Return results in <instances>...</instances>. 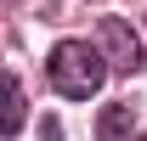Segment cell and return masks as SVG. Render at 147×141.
Returning <instances> with one entry per match:
<instances>
[{
    "mask_svg": "<svg viewBox=\"0 0 147 141\" xmlns=\"http://www.w3.org/2000/svg\"><path fill=\"white\" fill-rule=\"evenodd\" d=\"M28 124V96H23L17 73H0V136H17Z\"/></svg>",
    "mask_w": 147,
    "mask_h": 141,
    "instance_id": "3957f363",
    "label": "cell"
},
{
    "mask_svg": "<svg viewBox=\"0 0 147 141\" xmlns=\"http://www.w3.org/2000/svg\"><path fill=\"white\" fill-rule=\"evenodd\" d=\"M96 141H142L136 107H130V102H108V107H102V119H96Z\"/></svg>",
    "mask_w": 147,
    "mask_h": 141,
    "instance_id": "277c9868",
    "label": "cell"
},
{
    "mask_svg": "<svg viewBox=\"0 0 147 141\" xmlns=\"http://www.w3.org/2000/svg\"><path fill=\"white\" fill-rule=\"evenodd\" d=\"M96 45H102V56H108L113 73H142V68H147L142 34H136L125 17H102V23H96Z\"/></svg>",
    "mask_w": 147,
    "mask_h": 141,
    "instance_id": "7a4b0ae2",
    "label": "cell"
},
{
    "mask_svg": "<svg viewBox=\"0 0 147 141\" xmlns=\"http://www.w3.org/2000/svg\"><path fill=\"white\" fill-rule=\"evenodd\" d=\"M108 56H102V45H91V40H57L51 56H45V79H51L57 96H68V102H85V96H96V90L108 85Z\"/></svg>",
    "mask_w": 147,
    "mask_h": 141,
    "instance_id": "6da1fadb",
    "label": "cell"
},
{
    "mask_svg": "<svg viewBox=\"0 0 147 141\" xmlns=\"http://www.w3.org/2000/svg\"><path fill=\"white\" fill-rule=\"evenodd\" d=\"M40 141H62V124H57V119H45V124H40Z\"/></svg>",
    "mask_w": 147,
    "mask_h": 141,
    "instance_id": "5b68a950",
    "label": "cell"
}]
</instances>
